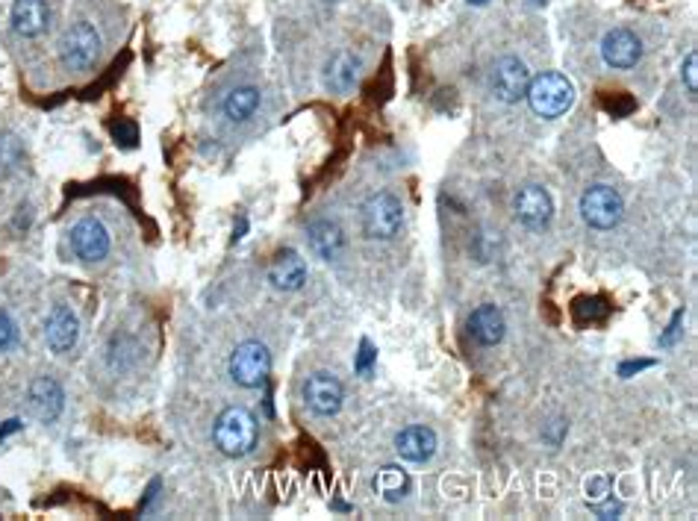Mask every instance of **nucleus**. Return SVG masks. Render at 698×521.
Segmentation results:
<instances>
[{
    "instance_id": "obj_4",
    "label": "nucleus",
    "mask_w": 698,
    "mask_h": 521,
    "mask_svg": "<svg viewBox=\"0 0 698 521\" xmlns=\"http://www.w3.org/2000/svg\"><path fill=\"white\" fill-rule=\"evenodd\" d=\"M230 377L236 386L242 389H260L269 383L271 371V354L263 342H242L233 354H230V365H227Z\"/></svg>"
},
{
    "instance_id": "obj_20",
    "label": "nucleus",
    "mask_w": 698,
    "mask_h": 521,
    "mask_svg": "<svg viewBox=\"0 0 698 521\" xmlns=\"http://www.w3.org/2000/svg\"><path fill=\"white\" fill-rule=\"evenodd\" d=\"M260 106V89L257 86H236L227 98H224V115L230 121H248Z\"/></svg>"
},
{
    "instance_id": "obj_14",
    "label": "nucleus",
    "mask_w": 698,
    "mask_h": 521,
    "mask_svg": "<svg viewBox=\"0 0 698 521\" xmlns=\"http://www.w3.org/2000/svg\"><path fill=\"white\" fill-rule=\"evenodd\" d=\"M395 451L407 463H428L436 454V433L425 424H410L395 436Z\"/></svg>"
},
{
    "instance_id": "obj_3",
    "label": "nucleus",
    "mask_w": 698,
    "mask_h": 521,
    "mask_svg": "<svg viewBox=\"0 0 698 521\" xmlns=\"http://www.w3.org/2000/svg\"><path fill=\"white\" fill-rule=\"evenodd\" d=\"M360 218H363V233L369 239L386 242V239L398 236V230L404 224V204L392 192H377L363 204Z\"/></svg>"
},
{
    "instance_id": "obj_30",
    "label": "nucleus",
    "mask_w": 698,
    "mask_h": 521,
    "mask_svg": "<svg viewBox=\"0 0 698 521\" xmlns=\"http://www.w3.org/2000/svg\"><path fill=\"white\" fill-rule=\"evenodd\" d=\"M681 318H684V313H678L675 318H672V324H669V333L660 339L663 345H672V342H675V336H678V327H681Z\"/></svg>"
},
{
    "instance_id": "obj_9",
    "label": "nucleus",
    "mask_w": 698,
    "mask_h": 521,
    "mask_svg": "<svg viewBox=\"0 0 698 521\" xmlns=\"http://www.w3.org/2000/svg\"><path fill=\"white\" fill-rule=\"evenodd\" d=\"M45 339L54 354H65L77 345L80 339V318L68 304H56L45 318Z\"/></svg>"
},
{
    "instance_id": "obj_33",
    "label": "nucleus",
    "mask_w": 698,
    "mask_h": 521,
    "mask_svg": "<svg viewBox=\"0 0 698 521\" xmlns=\"http://www.w3.org/2000/svg\"><path fill=\"white\" fill-rule=\"evenodd\" d=\"M472 3H478V6H481V3H486V0H472Z\"/></svg>"
},
{
    "instance_id": "obj_13",
    "label": "nucleus",
    "mask_w": 698,
    "mask_h": 521,
    "mask_svg": "<svg viewBox=\"0 0 698 521\" xmlns=\"http://www.w3.org/2000/svg\"><path fill=\"white\" fill-rule=\"evenodd\" d=\"M554 215L551 195L542 186H525L516 195V218L528 227V230H542Z\"/></svg>"
},
{
    "instance_id": "obj_28",
    "label": "nucleus",
    "mask_w": 698,
    "mask_h": 521,
    "mask_svg": "<svg viewBox=\"0 0 698 521\" xmlns=\"http://www.w3.org/2000/svg\"><path fill=\"white\" fill-rule=\"evenodd\" d=\"M563 433H566V424H563V421H554V424L548 427V433H545V439H548L551 445H560V439H563Z\"/></svg>"
},
{
    "instance_id": "obj_23",
    "label": "nucleus",
    "mask_w": 698,
    "mask_h": 521,
    "mask_svg": "<svg viewBox=\"0 0 698 521\" xmlns=\"http://www.w3.org/2000/svg\"><path fill=\"white\" fill-rule=\"evenodd\" d=\"M607 313H610V307L601 298H581V301H575V315L581 321H601Z\"/></svg>"
},
{
    "instance_id": "obj_8",
    "label": "nucleus",
    "mask_w": 698,
    "mask_h": 521,
    "mask_svg": "<svg viewBox=\"0 0 698 521\" xmlns=\"http://www.w3.org/2000/svg\"><path fill=\"white\" fill-rule=\"evenodd\" d=\"M531 71L519 56H504L492 71V92L504 104H519L528 95Z\"/></svg>"
},
{
    "instance_id": "obj_31",
    "label": "nucleus",
    "mask_w": 698,
    "mask_h": 521,
    "mask_svg": "<svg viewBox=\"0 0 698 521\" xmlns=\"http://www.w3.org/2000/svg\"><path fill=\"white\" fill-rule=\"evenodd\" d=\"M643 368H651V360H643V363H625L619 368V374H622V377H631L634 371H643Z\"/></svg>"
},
{
    "instance_id": "obj_2",
    "label": "nucleus",
    "mask_w": 698,
    "mask_h": 521,
    "mask_svg": "<svg viewBox=\"0 0 698 521\" xmlns=\"http://www.w3.org/2000/svg\"><path fill=\"white\" fill-rule=\"evenodd\" d=\"M531 101V109L542 115V118H557L563 112H569L572 104H575V86L566 74L560 71H545L531 80L528 86V95Z\"/></svg>"
},
{
    "instance_id": "obj_26",
    "label": "nucleus",
    "mask_w": 698,
    "mask_h": 521,
    "mask_svg": "<svg viewBox=\"0 0 698 521\" xmlns=\"http://www.w3.org/2000/svg\"><path fill=\"white\" fill-rule=\"evenodd\" d=\"M375 360H377V354H375V348H372V342H369V339H363V342H360V357H357V371H360V374H366Z\"/></svg>"
},
{
    "instance_id": "obj_15",
    "label": "nucleus",
    "mask_w": 698,
    "mask_h": 521,
    "mask_svg": "<svg viewBox=\"0 0 698 521\" xmlns=\"http://www.w3.org/2000/svg\"><path fill=\"white\" fill-rule=\"evenodd\" d=\"M269 280L271 286L280 292H298L307 283V262L298 251L286 248L269 265Z\"/></svg>"
},
{
    "instance_id": "obj_21",
    "label": "nucleus",
    "mask_w": 698,
    "mask_h": 521,
    "mask_svg": "<svg viewBox=\"0 0 698 521\" xmlns=\"http://www.w3.org/2000/svg\"><path fill=\"white\" fill-rule=\"evenodd\" d=\"M375 489L383 495V498H386V501H398V498H404V495H407V489H410V477L398 469V466H383V469L377 471Z\"/></svg>"
},
{
    "instance_id": "obj_11",
    "label": "nucleus",
    "mask_w": 698,
    "mask_h": 521,
    "mask_svg": "<svg viewBox=\"0 0 698 521\" xmlns=\"http://www.w3.org/2000/svg\"><path fill=\"white\" fill-rule=\"evenodd\" d=\"M601 56L610 68H634L643 59V42L637 33L616 27L604 36L601 42Z\"/></svg>"
},
{
    "instance_id": "obj_32",
    "label": "nucleus",
    "mask_w": 698,
    "mask_h": 521,
    "mask_svg": "<svg viewBox=\"0 0 698 521\" xmlns=\"http://www.w3.org/2000/svg\"><path fill=\"white\" fill-rule=\"evenodd\" d=\"M15 430H21V421H18V418H9V421H6V424L0 427V442H3L6 436H12Z\"/></svg>"
},
{
    "instance_id": "obj_18",
    "label": "nucleus",
    "mask_w": 698,
    "mask_h": 521,
    "mask_svg": "<svg viewBox=\"0 0 698 521\" xmlns=\"http://www.w3.org/2000/svg\"><path fill=\"white\" fill-rule=\"evenodd\" d=\"M357 80H360V62H357V56L348 51L336 53L330 62H327V71H324V83H327V89L330 92H336V95H348L354 86H357Z\"/></svg>"
},
{
    "instance_id": "obj_22",
    "label": "nucleus",
    "mask_w": 698,
    "mask_h": 521,
    "mask_svg": "<svg viewBox=\"0 0 698 521\" xmlns=\"http://www.w3.org/2000/svg\"><path fill=\"white\" fill-rule=\"evenodd\" d=\"M607 498H613V480H610L607 474H595V477H590V480H587V504L595 507V504H601V501H607Z\"/></svg>"
},
{
    "instance_id": "obj_25",
    "label": "nucleus",
    "mask_w": 698,
    "mask_h": 521,
    "mask_svg": "<svg viewBox=\"0 0 698 521\" xmlns=\"http://www.w3.org/2000/svg\"><path fill=\"white\" fill-rule=\"evenodd\" d=\"M112 136H115L124 148H133V145L139 142V130H136L133 121H118V124H112Z\"/></svg>"
},
{
    "instance_id": "obj_12",
    "label": "nucleus",
    "mask_w": 698,
    "mask_h": 521,
    "mask_svg": "<svg viewBox=\"0 0 698 521\" xmlns=\"http://www.w3.org/2000/svg\"><path fill=\"white\" fill-rule=\"evenodd\" d=\"M27 401H30V413L42 424H54L65 407V392L54 377H36L27 389Z\"/></svg>"
},
{
    "instance_id": "obj_16",
    "label": "nucleus",
    "mask_w": 698,
    "mask_h": 521,
    "mask_svg": "<svg viewBox=\"0 0 698 521\" xmlns=\"http://www.w3.org/2000/svg\"><path fill=\"white\" fill-rule=\"evenodd\" d=\"M307 239H310L313 254L324 262L339 260V254L345 251V233H342V227L336 221H327V218L313 221L307 227Z\"/></svg>"
},
{
    "instance_id": "obj_27",
    "label": "nucleus",
    "mask_w": 698,
    "mask_h": 521,
    "mask_svg": "<svg viewBox=\"0 0 698 521\" xmlns=\"http://www.w3.org/2000/svg\"><path fill=\"white\" fill-rule=\"evenodd\" d=\"M696 68H698V56H696V53H690V56L684 59V65H681V77L687 80V89H690V92H696V89H698Z\"/></svg>"
},
{
    "instance_id": "obj_19",
    "label": "nucleus",
    "mask_w": 698,
    "mask_h": 521,
    "mask_svg": "<svg viewBox=\"0 0 698 521\" xmlns=\"http://www.w3.org/2000/svg\"><path fill=\"white\" fill-rule=\"evenodd\" d=\"M469 330H472L475 342H481V345H486V348H492V345H498V342L504 339L507 324H504V315H501L498 307L484 304V307H478V310L472 313V318H469Z\"/></svg>"
},
{
    "instance_id": "obj_7",
    "label": "nucleus",
    "mask_w": 698,
    "mask_h": 521,
    "mask_svg": "<svg viewBox=\"0 0 698 521\" xmlns=\"http://www.w3.org/2000/svg\"><path fill=\"white\" fill-rule=\"evenodd\" d=\"M342 401H345V389H342V383L333 374L316 371V374L307 377V383H304V404H307V410L313 416H336L342 410Z\"/></svg>"
},
{
    "instance_id": "obj_10",
    "label": "nucleus",
    "mask_w": 698,
    "mask_h": 521,
    "mask_svg": "<svg viewBox=\"0 0 698 521\" xmlns=\"http://www.w3.org/2000/svg\"><path fill=\"white\" fill-rule=\"evenodd\" d=\"M71 245H74V254H77L80 260H104L109 254L107 227H104L98 218H83V221H77L74 230H71Z\"/></svg>"
},
{
    "instance_id": "obj_24",
    "label": "nucleus",
    "mask_w": 698,
    "mask_h": 521,
    "mask_svg": "<svg viewBox=\"0 0 698 521\" xmlns=\"http://www.w3.org/2000/svg\"><path fill=\"white\" fill-rule=\"evenodd\" d=\"M15 342H18V327L12 321V315L0 310V354H6Z\"/></svg>"
},
{
    "instance_id": "obj_17",
    "label": "nucleus",
    "mask_w": 698,
    "mask_h": 521,
    "mask_svg": "<svg viewBox=\"0 0 698 521\" xmlns=\"http://www.w3.org/2000/svg\"><path fill=\"white\" fill-rule=\"evenodd\" d=\"M48 21H51V12H48L45 0H15V6H12L15 33H21L27 39H36V36H42L48 30Z\"/></svg>"
},
{
    "instance_id": "obj_29",
    "label": "nucleus",
    "mask_w": 698,
    "mask_h": 521,
    "mask_svg": "<svg viewBox=\"0 0 698 521\" xmlns=\"http://www.w3.org/2000/svg\"><path fill=\"white\" fill-rule=\"evenodd\" d=\"M607 109H610L613 115H625V112H631V109H634V101H631V98H619V101L613 98V101L607 104Z\"/></svg>"
},
{
    "instance_id": "obj_1",
    "label": "nucleus",
    "mask_w": 698,
    "mask_h": 521,
    "mask_svg": "<svg viewBox=\"0 0 698 521\" xmlns=\"http://www.w3.org/2000/svg\"><path fill=\"white\" fill-rule=\"evenodd\" d=\"M213 439L221 454L227 457H248L257 448L260 439V424L254 413L245 407H227L221 416L215 418Z\"/></svg>"
},
{
    "instance_id": "obj_5",
    "label": "nucleus",
    "mask_w": 698,
    "mask_h": 521,
    "mask_svg": "<svg viewBox=\"0 0 698 521\" xmlns=\"http://www.w3.org/2000/svg\"><path fill=\"white\" fill-rule=\"evenodd\" d=\"M101 56V36L92 24L80 21L65 30L59 42V59L68 71H89Z\"/></svg>"
},
{
    "instance_id": "obj_6",
    "label": "nucleus",
    "mask_w": 698,
    "mask_h": 521,
    "mask_svg": "<svg viewBox=\"0 0 698 521\" xmlns=\"http://www.w3.org/2000/svg\"><path fill=\"white\" fill-rule=\"evenodd\" d=\"M622 212H625L622 195L616 189H610V186H592L581 198V215L595 230L616 227L622 221Z\"/></svg>"
}]
</instances>
